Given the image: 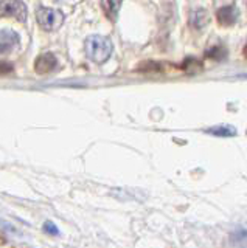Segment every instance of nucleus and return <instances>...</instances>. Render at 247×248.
Returning <instances> with one entry per match:
<instances>
[{
  "mask_svg": "<svg viewBox=\"0 0 247 248\" xmlns=\"http://www.w3.org/2000/svg\"><path fill=\"white\" fill-rule=\"evenodd\" d=\"M112 51H114V45L109 37L92 34L86 39V54L95 64H104L111 58Z\"/></svg>",
  "mask_w": 247,
  "mask_h": 248,
  "instance_id": "f257e3e1",
  "label": "nucleus"
},
{
  "mask_svg": "<svg viewBox=\"0 0 247 248\" xmlns=\"http://www.w3.org/2000/svg\"><path fill=\"white\" fill-rule=\"evenodd\" d=\"M36 17H37V23H39L45 31L56 30L63 25V22H64L63 13L58 10H53V8H45V6L37 8Z\"/></svg>",
  "mask_w": 247,
  "mask_h": 248,
  "instance_id": "f03ea898",
  "label": "nucleus"
},
{
  "mask_svg": "<svg viewBox=\"0 0 247 248\" xmlns=\"http://www.w3.org/2000/svg\"><path fill=\"white\" fill-rule=\"evenodd\" d=\"M0 17H14L19 22L27 20V6L22 0H2Z\"/></svg>",
  "mask_w": 247,
  "mask_h": 248,
  "instance_id": "7ed1b4c3",
  "label": "nucleus"
},
{
  "mask_svg": "<svg viewBox=\"0 0 247 248\" xmlns=\"http://www.w3.org/2000/svg\"><path fill=\"white\" fill-rule=\"evenodd\" d=\"M20 37L14 30H0V54H8L17 48Z\"/></svg>",
  "mask_w": 247,
  "mask_h": 248,
  "instance_id": "20e7f679",
  "label": "nucleus"
},
{
  "mask_svg": "<svg viewBox=\"0 0 247 248\" xmlns=\"http://www.w3.org/2000/svg\"><path fill=\"white\" fill-rule=\"evenodd\" d=\"M56 65H58V59L53 53H44L41 56H37L34 61V70L39 75H47L53 72Z\"/></svg>",
  "mask_w": 247,
  "mask_h": 248,
  "instance_id": "39448f33",
  "label": "nucleus"
},
{
  "mask_svg": "<svg viewBox=\"0 0 247 248\" xmlns=\"http://www.w3.org/2000/svg\"><path fill=\"white\" fill-rule=\"evenodd\" d=\"M216 17H218V22L224 27H231L235 25L238 17H239V11L235 5H229V6H222L216 13Z\"/></svg>",
  "mask_w": 247,
  "mask_h": 248,
  "instance_id": "423d86ee",
  "label": "nucleus"
},
{
  "mask_svg": "<svg viewBox=\"0 0 247 248\" xmlns=\"http://www.w3.org/2000/svg\"><path fill=\"white\" fill-rule=\"evenodd\" d=\"M208 19L210 17H208V13L205 10H195L190 14V25L196 30H200L208 23Z\"/></svg>",
  "mask_w": 247,
  "mask_h": 248,
  "instance_id": "0eeeda50",
  "label": "nucleus"
},
{
  "mask_svg": "<svg viewBox=\"0 0 247 248\" xmlns=\"http://www.w3.org/2000/svg\"><path fill=\"white\" fill-rule=\"evenodd\" d=\"M121 2H123V0H101L103 10H104L106 16L111 20H117V16H118V11H120Z\"/></svg>",
  "mask_w": 247,
  "mask_h": 248,
  "instance_id": "6e6552de",
  "label": "nucleus"
},
{
  "mask_svg": "<svg viewBox=\"0 0 247 248\" xmlns=\"http://www.w3.org/2000/svg\"><path fill=\"white\" fill-rule=\"evenodd\" d=\"M207 134H212L216 137H235L236 130L231 126H216L212 129H207Z\"/></svg>",
  "mask_w": 247,
  "mask_h": 248,
  "instance_id": "1a4fd4ad",
  "label": "nucleus"
},
{
  "mask_svg": "<svg viewBox=\"0 0 247 248\" xmlns=\"http://www.w3.org/2000/svg\"><path fill=\"white\" fill-rule=\"evenodd\" d=\"M208 56H213L216 59H222V58H226L227 56V51L222 48V46H214L213 50L208 51Z\"/></svg>",
  "mask_w": 247,
  "mask_h": 248,
  "instance_id": "9d476101",
  "label": "nucleus"
},
{
  "mask_svg": "<svg viewBox=\"0 0 247 248\" xmlns=\"http://www.w3.org/2000/svg\"><path fill=\"white\" fill-rule=\"evenodd\" d=\"M44 230H45V231H47V232H49V234H55V236H58V234H59V231H58V228H56V227H55V225H53V223H51L50 220L44 223Z\"/></svg>",
  "mask_w": 247,
  "mask_h": 248,
  "instance_id": "9b49d317",
  "label": "nucleus"
},
{
  "mask_svg": "<svg viewBox=\"0 0 247 248\" xmlns=\"http://www.w3.org/2000/svg\"><path fill=\"white\" fill-rule=\"evenodd\" d=\"M11 72H13V67L10 64L0 62V75H6V73H11Z\"/></svg>",
  "mask_w": 247,
  "mask_h": 248,
  "instance_id": "f8f14e48",
  "label": "nucleus"
}]
</instances>
